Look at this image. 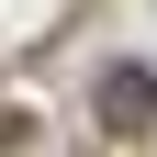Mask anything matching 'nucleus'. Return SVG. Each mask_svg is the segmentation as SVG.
<instances>
[{"mask_svg": "<svg viewBox=\"0 0 157 157\" xmlns=\"http://www.w3.org/2000/svg\"><path fill=\"white\" fill-rule=\"evenodd\" d=\"M101 124H112V135H146V124H157V78H146V67H112V78H101Z\"/></svg>", "mask_w": 157, "mask_h": 157, "instance_id": "nucleus-1", "label": "nucleus"}]
</instances>
